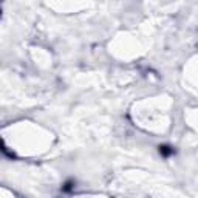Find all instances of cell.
<instances>
[{"label":"cell","mask_w":198,"mask_h":198,"mask_svg":"<svg viewBox=\"0 0 198 198\" xmlns=\"http://www.w3.org/2000/svg\"><path fill=\"white\" fill-rule=\"evenodd\" d=\"M159 153H161L163 156H169V155L173 153V149H170L169 146H161V147H159Z\"/></svg>","instance_id":"6da1fadb"}]
</instances>
